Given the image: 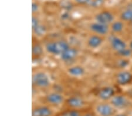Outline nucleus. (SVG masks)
<instances>
[{"label": "nucleus", "instance_id": "nucleus-28", "mask_svg": "<svg viewBox=\"0 0 132 116\" xmlns=\"http://www.w3.org/2000/svg\"><path fill=\"white\" fill-rule=\"evenodd\" d=\"M114 116H127L125 114H115Z\"/></svg>", "mask_w": 132, "mask_h": 116}, {"label": "nucleus", "instance_id": "nucleus-5", "mask_svg": "<svg viewBox=\"0 0 132 116\" xmlns=\"http://www.w3.org/2000/svg\"><path fill=\"white\" fill-rule=\"evenodd\" d=\"M110 104L116 109H124L128 107L129 102L125 96L119 95L114 96L110 99Z\"/></svg>", "mask_w": 132, "mask_h": 116}, {"label": "nucleus", "instance_id": "nucleus-3", "mask_svg": "<svg viewBox=\"0 0 132 116\" xmlns=\"http://www.w3.org/2000/svg\"><path fill=\"white\" fill-rule=\"evenodd\" d=\"M32 81L33 84L41 88H46L50 84V81L48 75L42 72L34 74L32 78Z\"/></svg>", "mask_w": 132, "mask_h": 116}, {"label": "nucleus", "instance_id": "nucleus-18", "mask_svg": "<svg viewBox=\"0 0 132 116\" xmlns=\"http://www.w3.org/2000/svg\"><path fill=\"white\" fill-rule=\"evenodd\" d=\"M32 52L34 56H39L42 53V48L39 45H35L33 46Z\"/></svg>", "mask_w": 132, "mask_h": 116}, {"label": "nucleus", "instance_id": "nucleus-20", "mask_svg": "<svg viewBox=\"0 0 132 116\" xmlns=\"http://www.w3.org/2000/svg\"><path fill=\"white\" fill-rule=\"evenodd\" d=\"M34 31L37 35H42L44 33L45 31V29L44 26H42L41 25H39V26H38L37 28H36Z\"/></svg>", "mask_w": 132, "mask_h": 116}, {"label": "nucleus", "instance_id": "nucleus-17", "mask_svg": "<svg viewBox=\"0 0 132 116\" xmlns=\"http://www.w3.org/2000/svg\"><path fill=\"white\" fill-rule=\"evenodd\" d=\"M121 18L125 21H130L132 20V10L127 9L121 15Z\"/></svg>", "mask_w": 132, "mask_h": 116}, {"label": "nucleus", "instance_id": "nucleus-10", "mask_svg": "<svg viewBox=\"0 0 132 116\" xmlns=\"http://www.w3.org/2000/svg\"><path fill=\"white\" fill-rule=\"evenodd\" d=\"M114 95V90L111 87H105L101 88L98 92L97 96L102 100L111 99Z\"/></svg>", "mask_w": 132, "mask_h": 116}, {"label": "nucleus", "instance_id": "nucleus-26", "mask_svg": "<svg viewBox=\"0 0 132 116\" xmlns=\"http://www.w3.org/2000/svg\"><path fill=\"white\" fill-rule=\"evenodd\" d=\"M54 116H68V115L67 114V112H66V111L64 110V111H62V112L56 114L54 115Z\"/></svg>", "mask_w": 132, "mask_h": 116}, {"label": "nucleus", "instance_id": "nucleus-6", "mask_svg": "<svg viewBox=\"0 0 132 116\" xmlns=\"http://www.w3.org/2000/svg\"><path fill=\"white\" fill-rule=\"evenodd\" d=\"M32 116H54V111L48 105H39L32 110Z\"/></svg>", "mask_w": 132, "mask_h": 116}, {"label": "nucleus", "instance_id": "nucleus-23", "mask_svg": "<svg viewBox=\"0 0 132 116\" xmlns=\"http://www.w3.org/2000/svg\"><path fill=\"white\" fill-rule=\"evenodd\" d=\"M118 64L119 66L120 67H124L127 66V64H128V62L126 60H121L120 61H119Z\"/></svg>", "mask_w": 132, "mask_h": 116}, {"label": "nucleus", "instance_id": "nucleus-11", "mask_svg": "<svg viewBox=\"0 0 132 116\" xmlns=\"http://www.w3.org/2000/svg\"><path fill=\"white\" fill-rule=\"evenodd\" d=\"M90 29L93 32L98 35H106L109 31L108 25L101 24L99 22L93 23L90 25Z\"/></svg>", "mask_w": 132, "mask_h": 116}, {"label": "nucleus", "instance_id": "nucleus-19", "mask_svg": "<svg viewBox=\"0 0 132 116\" xmlns=\"http://www.w3.org/2000/svg\"><path fill=\"white\" fill-rule=\"evenodd\" d=\"M105 0H92L90 1V5L93 7L98 8L101 7V6L104 4Z\"/></svg>", "mask_w": 132, "mask_h": 116}, {"label": "nucleus", "instance_id": "nucleus-30", "mask_svg": "<svg viewBox=\"0 0 132 116\" xmlns=\"http://www.w3.org/2000/svg\"><path fill=\"white\" fill-rule=\"evenodd\" d=\"M131 21V23H132V20H131V21Z\"/></svg>", "mask_w": 132, "mask_h": 116}, {"label": "nucleus", "instance_id": "nucleus-4", "mask_svg": "<svg viewBox=\"0 0 132 116\" xmlns=\"http://www.w3.org/2000/svg\"><path fill=\"white\" fill-rule=\"evenodd\" d=\"M65 104L72 109H82L85 105L84 99L77 96L70 97L65 101Z\"/></svg>", "mask_w": 132, "mask_h": 116}, {"label": "nucleus", "instance_id": "nucleus-15", "mask_svg": "<svg viewBox=\"0 0 132 116\" xmlns=\"http://www.w3.org/2000/svg\"><path fill=\"white\" fill-rule=\"evenodd\" d=\"M68 72L71 76L75 77L81 76L85 73L84 69L79 66L72 67L68 69Z\"/></svg>", "mask_w": 132, "mask_h": 116}, {"label": "nucleus", "instance_id": "nucleus-24", "mask_svg": "<svg viewBox=\"0 0 132 116\" xmlns=\"http://www.w3.org/2000/svg\"><path fill=\"white\" fill-rule=\"evenodd\" d=\"M82 116H96L95 113L90 111H86Z\"/></svg>", "mask_w": 132, "mask_h": 116}, {"label": "nucleus", "instance_id": "nucleus-14", "mask_svg": "<svg viewBox=\"0 0 132 116\" xmlns=\"http://www.w3.org/2000/svg\"><path fill=\"white\" fill-rule=\"evenodd\" d=\"M102 43V39L98 35H92L88 40V45L92 48H97Z\"/></svg>", "mask_w": 132, "mask_h": 116}, {"label": "nucleus", "instance_id": "nucleus-16", "mask_svg": "<svg viewBox=\"0 0 132 116\" xmlns=\"http://www.w3.org/2000/svg\"><path fill=\"white\" fill-rule=\"evenodd\" d=\"M124 25H123V23L121 22H115L112 25V29L113 31H114V32H120L122 31Z\"/></svg>", "mask_w": 132, "mask_h": 116}, {"label": "nucleus", "instance_id": "nucleus-2", "mask_svg": "<svg viewBox=\"0 0 132 116\" xmlns=\"http://www.w3.org/2000/svg\"><path fill=\"white\" fill-rule=\"evenodd\" d=\"M116 109L111 104L100 103L95 107V113L99 116H114L116 114Z\"/></svg>", "mask_w": 132, "mask_h": 116}, {"label": "nucleus", "instance_id": "nucleus-8", "mask_svg": "<svg viewBox=\"0 0 132 116\" xmlns=\"http://www.w3.org/2000/svg\"><path fill=\"white\" fill-rule=\"evenodd\" d=\"M114 17L110 12L108 11H103L97 14L96 16L97 22L101 24L108 25L113 22Z\"/></svg>", "mask_w": 132, "mask_h": 116}, {"label": "nucleus", "instance_id": "nucleus-7", "mask_svg": "<svg viewBox=\"0 0 132 116\" xmlns=\"http://www.w3.org/2000/svg\"><path fill=\"white\" fill-rule=\"evenodd\" d=\"M45 101L49 104L57 106L62 104L65 100L62 94L58 93H51L45 97Z\"/></svg>", "mask_w": 132, "mask_h": 116}, {"label": "nucleus", "instance_id": "nucleus-29", "mask_svg": "<svg viewBox=\"0 0 132 116\" xmlns=\"http://www.w3.org/2000/svg\"><path fill=\"white\" fill-rule=\"evenodd\" d=\"M130 49H131V50H132V41L131 42L130 44Z\"/></svg>", "mask_w": 132, "mask_h": 116}, {"label": "nucleus", "instance_id": "nucleus-13", "mask_svg": "<svg viewBox=\"0 0 132 116\" xmlns=\"http://www.w3.org/2000/svg\"><path fill=\"white\" fill-rule=\"evenodd\" d=\"M78 50L75 48H69L61 55V58L65 62L71 61L77 56Z\"/></svg>", "mask_w": 132, "mask_h": 116}, {"label": "nucleus", "instance_id": "nucleus-12", "mask_svg": "<svg viewBox=\"0 0 132 116\" xmlns=\"http://www.w3.org/2000/svg\"><path fill=\"white\" fill-rule=\"evenodd\" d=\"M111 45L112 48L118 53L126 49V45L125 42L118 37H113L111 39Z\"/></svg>", "mask_w": 132, "mask_h": 116}, {"label": "nucleus", "instance_id": "nucleus-27", "mask_svg": "<svg viewBox=\"0 0 132 116\" xmlns=\"http://www.w3.org/2000/svg\"><path fill=\"white\" fill-rule=\"evenodd\" d=\"M90 1V0H76V1L77 2V3H79V4H82L88 3Z\"/></svg>", "mask_w": 132, "mask_h": 116}, {"label": "nucleus", "instance_id": "nucleus-25", "mask_svg": "<svg viewBox=\"0 0 132 116\" xmlns=\"http://www.w3.org/2000/svg\"><path fill=\"white\" fill-rule=\"evenodd\" d=\"M38 10V5L36 3H32V12H35L37 11Z\"/></svg>", "mask_w": 132, "mask_h": 116}, {"label": "nucleus", "instance_id": "nucleus-1", "mask_svg": "<svg viewBox=\"0 0 132 116\" xmlns=\"http://www.w3.org/2000/svg\"><path fill=\"white\" fill-rule=\"evenodd\" d=\"M69 48V46L67 42L63 41L51 42L46 46V50L50 53L55 55L62 54Z\"/></svg>", "mask_w": 132, "mask_h": 116}, {"label": "nucleus", "instance_id": "nucleus-9", "mask_svg": "<svg viewBox=\"0 0 132 116\" xmlns=\"http://www.w3.org/2000/svg\"><path fill=\"white\" fill-rule=\"evenodd\" d=\"M116 81L120 85H126L132 81V74L128 71L122 72L117 75Z\"/></svg>", "mask_w": 132, "mask_h": 116}, {"label": "nucleus", "instance_id": "nucleus-22", "mask_svg": "<svg viewBox=\"0 0 132 116\" xmlns=\"http://www.w3.org/2000/svg\"><path fill=\"white\" fill-rule=\"evenodd\" d=\"M118 53L122 56H129L131 55V52L130 50H129L128 49H125L122 50V51H121L120 52Z\"/></svg>", "mask_w": 132, "mask_h": 116}, {"label": "nucleus", "instance_id": "nucleus-21", "mask_svg": "<svg viewBox=\"0 0 132 116\" xmlns=\"http://www.w3.org/2000/svg\"><path fill=\"white\" fill-rule=\"evenodd\" d=\"M39 21L35 17L32 18V29L34 31L36 28L39 26Z\"/></svg>", "mask_w": 132, "mask_h": 116}]
</instances>
